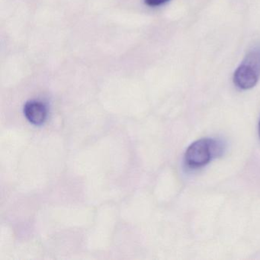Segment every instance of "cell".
Wrapping results in <instances>:
<instances>
[{
	"mask_svg": "<svg viewBox=\"0 0 260 260\" xmlns=\"http://www.w3.org/2000/svg\"><path fill=\"white\" fill-rule=\"evenodd\" d=\"M223 151V144L220 141L211 138H202L194 141L188 147L184 160L189 168L199 169L220 156Z\"/></svg>",
	"mask_w": 260,
	"mask_h": 260,
	"instance_id": "cell-1",
	"label": "cell"
},
{
	"mask_svg": "<svg viewBox=\"0 0 260 260\" xmlns=\"http://www.w3.org/2000/svg\"><path fill=\"white\" fill-rule=\"evenodd\" d=\"M260 77V47L249 51L234 74V83L243 90L252 89Z\"/></svg>",
	"mask_w": 260,
	"mask_h": 260,
	"instance_id": "cell-2",
	"label": "cell"
},
{
	"mask_svg": "<svg viewBox=\"0 0 260 260\" xmlns=\"http://www.w3.org/2000/svg\"><path fill=\"white\" fill-rule=\"evenodd\" d=\"M24 114L25 118L31 124L41 125L46 120V106L40 102H28L24 106Z\"/></svg>",
	"mask_w": 260,
	"mask_h": 260,
	"instance_id": "cell-3",
	"label": "cell"
},
{
	"mask_svg": "<svg viewBox=\"0 0 260 260\" xmlns=\"http://www.w3.org/2000/svg\"><path fill=\"white\" fill-rule=\"evenodd\" d=\"M169 1L170 0H145V4L149 7H159V6L167 4Z\"/></svg>",
	"mask_w": 260,
	"mask_h": 260,
	"instance_id": "cell-4",
	"label": "cell"
},
{
	"mask_svg": "<svg viewBox=\"0 0 260 260\" xmlns=\"http://www.w3.org/2000/svg\"><path fill=\"white\" fill-rule=\"evenodd\" d=\"M258 137H259L260 139V121L259 123H258Z\"/></svg>",
	"mask_w": 260,
	"mask_h": 260,
	"instance_id": "cell-5",
	"label": "cell"
}]
</instances>
